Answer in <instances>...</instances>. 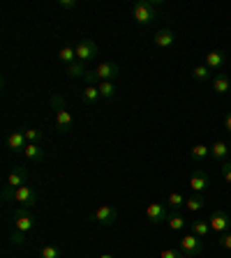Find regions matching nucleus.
Segmentation results:
<instances>
[{
	"instance_id": "nucleus-29",
	"label": "nucleus",
	"mask_w": 231,
	"mask_h": 258,
	"mask_svg": "<svg viewBox=\"0 0 231 258\" xmlns=\"http://www.w3.org/2000/svg\"><path fill=\"white\" fill-rule=\"evenodd\" d=\"M208 155H210V148H208V145H204V143H199V145H194V148H192V159L194 161L206 159Z\"/></svg>"
},
{
	"instance_id": "nucleus-19",
	"label": "nucleus",
	"mask_w": 231,
	"mask_h": 258,
	"mask_svg": "<svg viewBox=\"0 0 231 258\" xmlns=\"http://www.w3.org/2000/svg\"><path fill=\"white\" fill-rule=\"evenodd\" d=\"M210 155L217 161H226V157H229V145H226L224 141H215V143L210 145Z\"/></svg>"
},
{
	"instance_id": "nucleus-22",
	"label": "nucleus",
	"mask_w": 231,
	"mask_h": 258,
	"mask_svg": "<svg viewBox=\"0 0 231 258\" xmlns=\"http://www.w3.org/2000/svg\"><path fill=\"white\" fill-rule=\"evenodd\" d=\"M58 60L67 67V64H72V62H76V51H74V46H63L58 51Z\"/></svg>"
},
{
	"instance_id": "nucleus-30",
	"label": "nucleus",
	"mask_w": 231,
	"mask_h": 258,
	"mask_svg": "<svg viewBox=\"0 0 231 258\" xmlns=\"http://www.w3.org/2000/svg\"><path fill=\"white\" fill-rule=\"evenodd\" d=\"M169 228L171 231H183L185 228V219H183V215H169Z\"/></svg>"
},
{
	"instance_id": "nucleus-7",
	"label": "nucleus",
	"mask_w": 231,
	"mask_h": 258,
	"mask_svg": "<svg viewBox=\"0 0 231 258\" xmlns=\"http://www.w3.org/2000/svg\"><path fill=\"white\" fill-rule=\"evenodd\" d=\"M208 224H210V231H213V233H217V235H224L226 228L231 226V217L226 215L224 210H215V212L210 215Z\"/></svg>"
},
{
	"instance_id": "nucleus-12",
	"label": "nucleus",
	"mask_w": 231,
	"mask_h": 258,
	"mask_svg": "<svg viewBox=\"0 0 231 258\" xmlns=\"http://www.w3.org/2000/svg\"><path fill=\"white\" fill-rule=\"evenodd\" d=\"M35 228V217L28 215L26 210H16L14 212V231H21V233H28Z\"/></svg>"
},
{
	"instance_id": "nucleus-33",
	"label": "nucleus",
	"mask_w": 231,
	"mask_h": 258,
	"mask_svg": "<svg viewBox=\"0 0 231 258\" xmlns=\"http://www.w3.org/2000/svg\"><path fill=\"white\" fill-rule=\"evenodd\" d=\"M222 177L231 184V161H224V164H222Z\"/></svg>"
},
{
	"instance_id": "nucleus-16",
	"label": "nucleus",
	"mask_w": 231,
	"mask_h": 258,
	"mask_svg": "<svg viewBox=\"0 0 231 258\" xmlns=\"http://www.w3.org/2000/svg\"><path fill=\"white\" fill-rule=\"evenodd\" d=\"M222 64H224V51H210V53H206V67L210 72H217Z\"/></svg>"
},
{
	"instance_id": "nucleus-21",
	"label": "nucleus",
	"mask_w": 231,
	"mask_h": 258,
	"mask_svg": "<svg viewBox=\"0 0 231 258\" xmlns=\"http://www.w3.org/2000/svg\"><path fill=\"white\" fill-rule=\"evenodd\" d=\"M100 95H102V99H113L116 97V92H118V88H116V83L113 81H100Z\"/></svg>"
},
{
	"instance_id": "nucleus-36",
	"label": "nucleus",
	"mask_w": 231,
	"mask_h": 258,
	"mask_svg": "<svg viewBox=\"0 0 231 258\" xmlns=\"http://www.w3.org/2000/svg\"><path fill=\"white\" fill-rule=\"evenodd\" d=\"M224 129H226V132H231V113L224 118Z\"/></svg>"
},
{
	"instance_id": "nucleus-27",
	"label": "nucleus",
	"mask_w": 231,
	"mask_h": 258,
	"mask_svg": "<svg viewBox=\"0 0 231 258\" xmlns=\"http://www.w3.org/2000/svg\"><path fill=\"white\" fill-rule=\"evenodd\" d=\"M192 233L197 237H206L210 233V224L208 221H192Z\"/></svg>"
},
{
	"instance_id": "nucleus-9",
	"label": "nucleus",
	"mask_w": 231,
	"mask_h": 258,
	"mask_svg": "<svg viewBox=\"0 0 231 258\" xmlns=\"http://www.w3.org/2000/svg\"><path fill=\"white\" fill-rule=\"evenodd\" d=\"M146 219L151 224H162V221L169 219V210L164 203H151L146 208Z\"/></svg>"
},
{
	"instance_id": "nucleus-38",
	"label": "nucleus",
	"mask_w": 231,
	"mask_h": 258,
	"mask_svg": "<svg viewBox=\"0 0 231 258\" xmlns=\"http://www.w3.org/2000/svg\"><path fill=\"white\" fill-rule=\"evenodd\" d=\"M183 258H192V256H185V253H183Z\"/></svg>"
},
{
	"instance_id": "nucleus-20",
	"label": "nucleus",
	"mask_w": 231,
	"mask_h": 258,
	"mask_svg": "<svg viewBox=\"0 0 231 258\" xmlns=\"http://www.w3.org/2000/svg\"><path fill=\"white\" fill-rule=\"evenodd\" d=\"M86 72H88V70H86V64L79 62V60L65 67V74L70 76V79H83V76H86Z\"/></svg>"
},
{
	"instance_id": "nucleus-34",
	"label": "nucleus",
	"mask_w": 231,
	"mask_h": 258,
	"mask_svg": "<svg viewBox=\"0 0 231 258\" xmlns=\"http://www.w3.org/2000/svg\"><path fill=\"white\" fill-rule=\"evenodd\" d=\"M76 5H79L76 0H58V7H60V10H74Z\"/></svg>"
},
{
	"instance_id": "nucleus-17",
	"label": "nucleus",
	"mask_w": 231,
	"mask_h": 258,
	"mask_svg": "<svg viewBox=\"0 0 231 258\" xmlns=\"http://www.w3.org/2000/svg\"><path fill=\"white\" fill-rule=\"evenodd\" d=\"M81 99H83V104H90V106L100 104V99H102L100 88H97V86H86V88H83V92H81Z\"/></svg>"
},
{
	"instance_id": "nucleus-18",
	"label": "nucleus",
	"mask_w": 231,
	"mask_h": 258,
	"mask_svg": "<svg viewBox=\"0 0 231 258\" xmlns=\"http://www.w3.org/2000/svg\"><path fill=\"white\" fill-rule=\"evenodd\" d=\"M213 90H215L217 95H226V92L231 90L229 76H224V74H215V76H213Z\"/></svg>"
},
{
	"instance_id": "nucleus-10",
	"label": "nucleus",
	"mask_w": 231,
	"mask_h": 258,
	"mask_svg": "<svg viewBox=\"0 0 231 258\" xmlns=\"http://www.w3.org/2000/svg\"><path fill=\"white\" fill-rule=\"evenodd\" d=\"M93 72L97 74L100 81H113V79H118L120 76V67L116 62H100Z\"/></svg>"
},
{
	"instance_id": "nucleus-25",
	"label": "nucleus",
	"mask_w": 231,
	"mask_h": 258,
	"mask_svg": "<svg viewBox=\"0 0 231 258\" xmlns=\"http://www.w3.org/2000/svg\"><path fill=\"white\" fill-rule=\"evenodd\" d=\"M23 136L28 139V143H42L44 134H42V129H35V127H23L21 129Z\"/></svg>"
},
{
	"instance_id": "nucleus-13",
	"label": "nucleus",
	"mask_w": 231,
	"mask_h": 258,
	"mask_svg": "<svg viewBox=\"0 0 231 258\" xmlns=\"http://www.w3.org/2000/svg\"><path fill=\"white\" fill-rule=\"evenodd\" d=\"M23 157L28 161H32V164H39V161L47 159V152H44V148L39 143H28L26 150H23Z\"/></svg>"
},
{
	"instance_id": "nucleus-14",
	"label": "nucleus",
	"mask_w": 231,
	"mask_h": 258,
	"mask_svg": "<svg viewBox=\"0 0 231 258\" xmlns=\"http://www.w3.org/2000/svg\"><path fill=\"white\" fill-rule=\"evenodd\" d=\"M206 187H208V173L206 171H194L192 177H190V189H192L194 194H201Z\"/></svg>"
},
{
	"instance_id": "nucleus-28",
	"label": "nucleus",
	"mask_w": 231,
	"mask_h": 258,
	"mask_svg": "<svg viewBox=\"0 0 231 258\" xmlns=\"http://www.w3.org/2000/svg\"><path fill=\"white\" fill-rule=\"evenodd\" d=\"M210 76H213V72H210L206 64H197L192 70V79H197V81H208Z\"/></svg>"
},
{
	"instance_id": "nucleus-26",
	"label": "nucleus",
	"mask_w": 231,
	"mask_h": 258,
	"mask_svg": "<svg viewBox=\"0 0 231 258\" xmlns=\"http://www.w3.org/2000/svg\"><path fill=\"white\" fill-rule=\"evenodd\" d=\"M39 258H63V249L56 244H47L39 249Z\"/></svg>"
},
{
	"instance_id": "nucleus-2",
	"label": "nucleus",
	"mask_w": 231,
	"mask_h": 258,
	"mask_svg": "<svg viewBox=\"0 0 231 258\" xmlns=\"http://www.w3.org/2000/svg\"><path fill=\"white\" fill-rule=\"evenodd\" d=\"M51 106L56 111V129H58L60 134H67L74 124V118H72L70 108L65 106V99L60 95H51Z\"/></svg>"
},
{
	"instance_id": "nucleus-35",
	"label": "nucleus",
	"mask_w": 231,
	"mask_h": 258,
	"mask_svg": "<svg viewBox=\"0 0 231 258\" xmlns=\"http://www.w3.org/2000/svg\"><path fill=\"white\" fill-rule=\"evenodd\" d=\"M220 244L224 249H231V233H224V235L220 237Z\"/></svg>"
},
{
	"instance_id": "nucleus-24",
	"label": "nucleus",
	"mask_w": 231,
	"mask_h": 258,
	"mask_svg": "<svg viewBox=\"0 0 231 258\" xmlns=\"http://www.w3.org/2000/svg\"><path fill=\"white\" fill-rule=\"evenodd\" d=\"M204 196H201V194H192V196H190L188 201H185V208L190 210V212H199L201 208H204Z\"/></svg>"
},
{
	"instance_id": "nucleus-8",
	"label": "nucleus",
	"mask_w": 231,
	"mask_h": 258,
	"mask_svg": "<svg viewBox=\"0 0 231 258\" xmlns=\"http://www.w3.org/2000/svg\"><path fill=\"white\" fill-rule=\"evenodd\" d=\"M28 180H30V171H28L26 166H14V171L7 175V184H5V187L19 189V187H23V184H28Z\"/></svg>"
},
{
	"instance_id": "nucleus-23",
	"label": "nucleus",
	"mask_w": 231,
	"mask_h": 258,
	"mask_svg": "<svg viewBox=\"0 0 231 258\" xmlns=\"http://www.w3.org/2000/svg\"><path fill=\"white\" fill-rule=\"evenodd\" d=\"M185 201H188V199H185V196H183L180 191H171V194L167 196V208H171V210H180V208L185 205Z\"/></svg>"
},
{
	"instance_id": "nucleus-4",
	"label": "nucleus",
	"mask_w": 231,
	"mask_h": 258,
	"mask_svg": "<svg viewBox=\"0 0 231 258\" xmlns=\"http://www.w3.org/2000/svg\"><path fill=\"white\" fill-rule=\"evenodd\" d=\"M74 51H76V60L86 64L97 55V44L93 42V39H79V42L74 44Z\"/></svg>"
},
{
	"instance_id": "nucleus-6",
	"label": "nucleus",
	"mask_w": 231,
	"mask_h": 258,
	"mask_svg": "<svg viewBox=\"0 0 231 258\" xmlns=\"http://www.w3.org/2000/svg\"><path fill=\"white\" fill-rule=\"evenodd\" d=\"M93 219L102 226H113L118 221V210L113 208V205H100V208L93 212Z\"/></svg>"
},
{
	"instance_id": "nucleus-11",
	"label": "nucleus",
	"mask_w": 231,
	"mask_h": 258,
	"mask_svg": "<svg viewBox=\"0 0 231 258\" xmlns=\"http://www.w3.org/2000/svg\"><path fill=\"white\" fill-rule=\"evenodd\" d=\"M26 145H28V139L23 136L21 129H14V132L7 136V148H10V152H14V155H23Z\"/></svg>"
},
{
	"instance_id": "nucleus-3",
	"label": "nucleus",
	"mask_w": 231,
	"mask_h": 258,
	"mask_svg": "<svg viewBox=\"0 0 231 258\" xmlns=\"http://www.w3.org/2000/svg\"><path fill=\"white\" fill-rule=\"evenodd\" d=\"M157 5H160V3H153V0H141V3H136V5L132 7L134 21L139 23V26H148V23H153L157 16H160Z\"/></svg>"
},
{
	"instance_id": "nucleus-32",
	"label": "nucleus",
	"mask_w": 231,
	"mask_h": 258,
	"mask_svg": "<svg viewBox=\"0 0 231 258\" xmlns=\"http://www.w3.org/2000/svg\"><path fill=\"white\" fill-rule=\"evenodd\" d=\"M10 240H12V242H14V244H19V247H21L23 242H26V233H21V231H12Z\"/></svg>"
},
{
	"instance_id": "nucleus-37",
	"label": "nucleus",
	"mask_w": 231,
	"mask_h": 258,
	"mask_svg": "<svg viewBox=\"0 0 231 258\" xmlns=\"http://www.w3.org/2000/svg\"><path fill=\"white\" fill-rule=\"evenodd\" d=\"M100 258H113V256H111V253H102V256H100Z\"/></svg>"
},
{
	"instance_id": "nucleus-31",
	"label": "nucleus",
	"mask_w": 231,
	"mask_h": 258,
	"mask_svg": "<svg viewBox=\"0 0 231 258\" xmlns=\"http://www.w3.org/2000/svg\"><path fill=\"white\" fill-rule=\"evenodd\" d=\"M160 258H183V251L180 249H162Z\"/></svg>"
},
{
	"instance_id": "nucleus-5",
	"label": "nucleus",
	"mask_w": 231,
	"mask_h": 258,
	"mask_svg": "<svg viewBox=\"0 0 231 258\" xmlns=\"http://www.w3.org/2000/svg\"><path fill=\"white\" fill-rule=\"evenodd\" d=\"M180 251H183L185 256L197 258L201 251H204V242H201V237L194 235V233H190V235H183V237H180Z\"/></svg>"
},
{
	"instance_id": "nucleus-1",
	"label": "nucleus",
	"mask_w": 231,
	"mask_h": 258,
	"mask_svg": "<svg viewBox=\"0 0 231 258\" xmlns=\"http://www.w3.org/2000/svg\"><path fill=\"white\" fill-rule=\"evenodd\" d=\"M3 201H16V203H21L23 208H35V203H37V191H35L30 184H23V187H19V189L3 187Z\"/></svg>"
},
{
	"instance_id": "nucleus-15",
	"label": "nucleus",
	"mask_w": 231,
	"mask_h": 258,
	"mask_svg": "<svg viewBox=\"0 0 231 258\" xmlns=\"http://www.w3.org/2000/svg\"><path fill=\"white\" fill-rule=\"evenodd\" d=\"M173 42H176V32H173L171 28H162V30L155 32V46L169 48Z\"/></svg>"
}]
</instances>
